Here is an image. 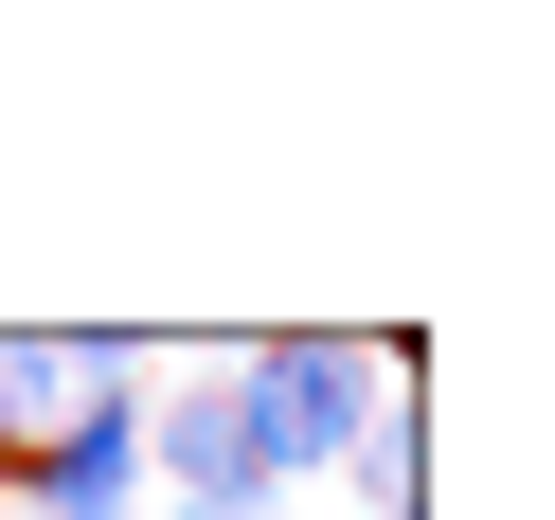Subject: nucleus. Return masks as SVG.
<instances>
[{
  "instance_id": "obj_1",
  "label": "nucleus",
  "mask_w": 555,
  "mask_h": 520,
  "mask_svg": "<svg viewBox=\"0 0 555 520\" xmlns=\"http://www.w3.org/2000/svg\"><path fill=\"white\" fill-rule=\"evenodd\" d=\"M233 359V413H251V467L287 484H340V448L376 431V395L412 377V341H340V324H269V341H216Z\"/></svg>"
},
{
  "instance_id": "obj_2",
  "label": "nucleus",
  "mask_w": 555,
  "mask_h": 520,
  "mask_svg": "<svg viewBox=\"0 0 555 520\" xmlns=\"http://www.w3.org/2000/svg\"><path fill=\"white\" fill-rule=\"evenodd\" d=\"M144 503L162 520H287V484L251 467V413H233V359L144 377Z\"/></svg>"
},
{
  "instance_id": "obj_3",
  "label": "nucleus",
  "mask_w": 555,
  "mask_h": 520,
  "mask_svg": "<svg viewBox=\"0 0 555 520\" xmlns=\"http://www.w3.org/2000/svg\"><path fill=\"white\" fill-rule=\"evenodd\" d=\"M90 395V324H0V484H18V467H37V431H54V413H73Z\"/></svg>"
},
{
  "instance_id": "obj_4",
  "label": "nucleus",
  "mask_w": 555,
  "mask_h": 520,
  "mask_svg": "<svg viewBox=\"0 0 555 520\" xmlns=\"http://www.w3.org/2000/svg\"><path fill=\"white\" fill-rule=\"evenodd\" d=\"M340 484H359V520H430V413H412V377L376 395V431L340 448Z\"/></svg>"
},
{
  "instance_id": "obj_5",
  "label": "nucleus",
  "mask_w": 555,
  "mask_h": 520,
  "mask_svg": "<svg viewBox=\"0 0 555 520\" xmlns=\"http://www.w3.org/2000/svg\"><path fill=\"white\" fill-rule=\"evenodd\" d=\"M144 520H162V503H144Z\"/></svg>"
}]
</instances>
